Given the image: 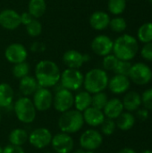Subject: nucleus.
Returning a JSON list of instances; mask_svg holds the SVG:
<instances>
[{"instance_id":"1","label":"nucleus","mask_w":152,"mask_h":153,"mask_svg":"<svg viewBox=\"0 0 152 153\" xmlns=\"http://www.w3.org/2000/svg\"><path fill=\"white\" fill-rule=\"evenodd\" d=\"M61 72L58 65L51 60H41L35 67V79L39 87L51 88L60 81Z\"/></svg>"},{"instance_id":"2","label":"nucleus","mask_w":152,"mask_h":153,"mask_svg":"<svg viewBox=\"0 0 152 153\" xmlns=\"http://www.w3.org/2000/svg\"><path fill=\"white\" fill-rule=\"evenodd\" d=\"M140 49L138 39L131 34H122L114 40L113 55L118 60L131 61L138 54Z\"/></svg>"},{"instance_id":"3","label":"nucleus","mask_w":152,"mask_h":153,"mask_svg":"<svg viewBox=\"0 0 152 153\" xmlns=\"http://www.w3.org/2000/svg\"><path fill=\"white\" fill-rule=\"evenodd\" d=\"M108 75L101 68H93L84 75L83 86L86 91L90 94L102 92L108 85Z\"/></svg>"},{"instance_id":"4","label":"nucleus","mask_w":152,"mask_h":153,"mask_svg":"<svg viewBox=\"0 0 152 153\" xmlns=\"http://www.w3.org/2000/svg\"><path fill=\"white\" fill-rule=\"evenodd\" d=\"M84 125L82 112L70 109L62 113L58 119V127L62 133L68 134L79 132Z\"/></svg>"},{"instance_id":"5","label":"nucleus","mask_w":152,"mask_h":153,"mask_svg":"<svg viewBox=\"0 0 152 153\" xmlns=\"http://www.w3.org/2000/svg\"><path fill=\"white\" fill-rule=\"evenodd\" d=\"M14 113L19 121L24 124H30L36 118L37 110L30 98L22 97L14 103Z\"/></svg>"},{"instance_id":"6","label":"nucleus","mask_w":152,"mask_h":153,"mask_svg":"<svg viewBox=\"0 0 152 153\" xmlns=\"http://www.w3.org/2000/svg\"><path fill=\"white\" fill-rule=\"evenodd\" d=\"M84 75L79 69L66 68L61 73L60 82L63 88L74 91H78L83 85Z\"/></svg>"},{"instance_id":"7","label":"nucleus","mask_w":152,"mask_h":153,"mask_svg":"<svg viewBox=\"0 0 152 153\" xmlns=\"http://www.w3.org/2000/svg\"><path fill=\"white\" fill-rule=\"evenodd\" d=\"M128 77L137 85H146L152 80V70L147 64L138 62L132 65Z\"/></svg>"},{"instance_id":"8","label":"nucleus","mask_w":152,"mask_h":153,"mask_svg":"<svg viewBox=\"0 0 152 153\" xmlns=\"http://www.w3.org/2000/svg\"><path fill=\"white\" fill-rule=\"evenodd\" d=\"M102 143V134L94 129H90L83 132L80 137V145L82 150L87 152H93L99 149Z\"/></svg>"},{"instance_id":"9","label":"nucleus","mask_w":152,"mask_h":153,"mask_svg":"<svg viewBox=\"0 0 152 153\" xmlns=\"http://www.w3.org/2000/svg\"><path fill=\"white\" fill-rule=\"evenodd\" d=\"M74 104V96L73 95L72 91L65 89L58 90L56 95L53 97V105L56 111L60 113H64L72 109Z\"/></svg>"},{"instance_id":"10","label":"nucleus","mask_w":152,"mask_h":153,"mask_svg":"<svg viewBox=\"0 0 152 153\" xmlns=\"http://www.w3.org/2000/svg\"><path fill=\"white\" fill-rule=\"evenodd\" d=\"M4 57L9 63L13 65L25 62L28 57V50L22 44L14 42L6 47Z\"/></svg>"},{"instance_id":"11","label":"nucleus","mask_w":152,"mask_h":153,"mask_svg":"<svg viewBox=\"0 0 152 153\" xmlns=\"http://www.w3.org/2000/svg\"><path fill=\"white\" fill-rule=\"evenodd\" d=\"M53 94L47 88L39 87L33 94V105L38 111H47L53 105Z\"/></svg>"},{"instance_id":"12","label":"nucleus","mask_w":152,"mask_h":153,"mask_svg":"<svg viewBox=\"0 0 152 153\" xmlns=\"http://www.w3.org/2000/svg\"><path fill=\"white\" fill-rule=\"evenodd\" d=\"M113 45L114 40H112L110 37L104 34H100L96 36L92 39L90 43V48L96 55L104 57L109 54H112Z\"/></svg>"},{"instance_id":"13","label":"nucleus","mask_w":152,"mask_h":153,"mask_svg":"<svg viewBox=\"0 0 152 153\" xmlns=\"http://www.w3.org/2000/svg\"><path fill=\"white\" fill-rule=\"evenodd\" d=\"M52 138L53 135L48 129L40 127L33 130L30 134L28 140L34 148L44 149L51 143Z\"/></svg>"},{"instance_id":"14","label":"nucleus","mask_w":152,"mask_h":153,"mask_svg":"<svg viewBox=\"0 0 152 153\" xmlns=\"http://www.w3.org/2000/svg\"><path fill=\"white\" fill-rule=\"evenodd\" d=\"M90 56L82 54L76 49H69L65 51L63 55V62L71 69H80L84 63L90 60Z\"/></svg>"},{"instance_id":"15","label":"nucleus","mask_w":152,"mask_h":153,"mask_svg":"<svg viewBox=\"0 0 152 153\" xmlns=\"http://www.w3.org/2000/svg\"><path fill=\"white\" fill-rule=\"evenodd\" d=\"M51 144L56 153H71L74 146L73 138L65 133H58L53 136Z\"/></svg>"},{"instance_id":"16","label":"nucleus","mask_w":152,"mask_h":153,"mask_svg":"<svg viewBox=\"0 0 152 153\" xmlns=\"http://www.w3.org/2000/svg\"><path fill=\"white\" fill-rule=\"evenodd\" d=\"M20 13L13 9H4L0 12V26L7 30H14L21 26Z\"/></svg>"},{"instance_id":"17","label":"nucleus","mask_w":152,"mask_h":153,"mask_svg":"<svg viewBox=\"0 0 152 153\" xmlns=\"http://www.w3.org/2000/svg\"><path fill=\"white\" fill-rule=\"evenodd\" d=\"M131 86V81L128 76L116 74L108 81V87L114 94H123L126 92Z\"/></svg>"},{"instance_id":"18","label":"nucleus","mask_w":152,"mask_h":153,"mask_svg":"<svg viewBox=\"0 0 152 153\" xmlns=\"http://www.w3.org/2000/svg\"><path fill=\"white\" fill-rule=\"evenodd\" d=\"M110 16L107 12L104 11H96L91 13L89 19L90 27L98 31H101L108 28L110 22Z\"/></svg>"},{"instance_id":"19","label":"nucleus","mask_w":152,"mask_h":153,"mask_svg":"<svg viewBox=\"0 0 152 153\" xmlns=\"http://www.w3.org/2000/svg\"><path fill=\"white\" fill-rule=\"evenodd\" d=\"M82 116L84 123H87L90 126L92 127L101 126L104 120L106 119L103 110L95 108L93 107H90L87 109H85L82 113Z\"/></svg>"},{"instance_id":"20","label":"nucleus","mask_w":152,"mask_h":153,"mask_svg":"<svg viewBox=\"0 0 152 153\" xmlns=\"http://www.w3.org/2000/svg\"><path fill=\"white\" fill-rule=\"evenodd\" d=\"M124 105L121 100L114 98L108 100L105 108H103V113L105 117L108 119H116L124 112Z\"/></svg>"},{"instance_id":"21","label":"nucleus","mask_w":152,"mask_h":153,"mask_svg":"<svg viewBox=\"0 0 152 153\" xmlns=\"http://www.w3.org/2000/svg\"><path fill=\"white\" fill-rule=\"evenodd\" d=\"M124 108L127 112H133L140 108L142 105V97L136 91H129L125 94L123 100Z\"/></svg>"},{"instance_id":"22","label":"nucleus","mask_w":152,"mask_h":153,"mask_svg":"<svg viewBox=\"0 0 152 153\" xmlns=\"http://www.w3.org/2000/svg\"><path fill=\"white\" fill-rule=\"evenodd\" d=\"M38 88H39V84L35 77L27 75L20 80L19 89L21 93L24 95V97L33 95L35 91L38 90Z\"/></svg>"},{"instance_id":"23","label":"nucleus","mask_w":152,"mask_h":153,"mask_svg":"<svg viewBox=\"0 0 152 153\" xmlns=\"http://www.w3.org/2000/svg\"><path fill=\"white\" fill-rule=\"evenodd\" d=\"M47 11L46 0H30L28 3V13L34 18L39 19Z\"/></svg>"},{"instance_id":"24","label":"nucleus","mask_w":152,"mask_h":153,"mask_svg":"<svg viewBox=\"0 0 152 153\" xmlns=\"http://www.w3.org/2000/svg\"><path fill=\"white\" fill-rule=\"evenodd\" d=\"M91 100H92V96L90 93H89L86 91H80L74 96L73 106L75 107L76 110L80 112H83L85 109L91 107Z\"/></svg>"},{"instance_id":"25","label":"nucleus","mask_w":152,"mask_h":153,"mask_svg":"<svg viewBox=\"0 0 152 153\" xmlns=\"http://www.w3.org/2000/svg\"><path fill=\"white\" fill-rule=\"evenodd\" d=\"M14 91L11 85L5 82L0 83V108H7L13 103Z\"/></svg>"},{"instance_id":"26","label":"nucleus","mask_w":152,"mask_h":153,"mask_svg":"<svg viewBox=\"0 0 152 153\" xmlns=\"http://www.w3.org/2000/svg\"><path fill=\"white\" fill-rule=\"evenodd\" d=\"M135 124V117L131 112H123L116 118V127H118L122 131H129L131 130Z\"/></svg>"},{"instance_id":"27","label":"nucleus","mask_w":152,"mask_h":153,"mask_svg":"<svg viewBox=\"0 0 152 153\" xmlns=\"http://www.w3.org/2000/svg\"><path fill=\"white\" fill-rule=\"evenodd\" d=\"M28 138H29V134L24 129L22 128L13 129L9 134L10 144L16 145V146L23 145L28 141Z\"/></svg>"},{"instance_id":"28","label":"nucleus","mask_w":152,"mask_h":153,"mask_svg":"<svg viewBox=\"0 0 152 153\" xmlns=\"http://www.w3.org/2000/svg\"><path fill=\"white\" fill-rule=\"evenodd\" d=\"M137 39L142 44L152 42V22H145L139 27Z\"/></svg>"},{"instance_id":"29","label":"nucleus","mask_w":152,"mask_h":153,"mask_svg":"<svg viewBox=\"0 0 152 153\" xmlns=\"http://www.w3.org/2000/svg\"><path fill=\"white\" fill-rule=\"evenodd\" d=\"M126 4V0H108V10L111 14L120 16L125 11Z\"/></svg>"},{"instance_id":"30","label":"nucleus","mask_w":152,"mask_h":153,"mask_svg":"<svg viewBox=\"0 0 152 153\" xmlns=\"http://www.w3.org/2000/svg\"><path fill=\"white\" fill-rule=\"evenodd\" d=\"M112 31L116 33H122L126 30L127 22L125 19L122 16H115L110 20L109 26H108Z\"/></svg>"},{"instance_id":"31","label":"nucleus","mask_w":152,"mask_h":153,"mask_svg":"<svg viewBox=\"0 0 152 153\" xmlns=\"http://www.w3.org/2000/svg\"><path fill=\"white\" fill-rule=\"evenodd\" d=\"M12 73H13V75L15 78L21 80L22 78L29 75V73H30V65L26 61L25 62L19 63V64H15L13 66Z\"/></svg>"},{"instance_id":"32","label":"nucleus","mask_w":152,"mask_h":153,"mask_svg":"<svg viewBox=\"0 0 152 153\" xmlns=\"http://www.w3.org/2000/svg\"><path fill=\"white\" fill-rule=\"evenodd\" d=\"M26 32L27 34L31 37V38H36L39 37L42 33V24L39 21V19H33L28 25L25 26Z\"/></svg>"},{"instance_id":"33","label":"nucleus","mask_w":152,"mask_h":153,"mask_svg":"<svg viewBox=\"0 0 152 153\" xmlns=\"http://www.w3.org/2000/svg\"><path fill=\"white\" fill-rule=\"evenodd\" d=\"M108 101V95L105 92H99V93H95L92 96V100H91V107L103 110V108H105L106 104Z\"/></svg>"},{"instance_id":"34","label":"nucleus","mask_w":152,"mask_h":153,"mask_svg":"<svg viewBox=\"0 0 152 153\" xmlns=\"http://www.w3.org/2000/svg\"><path fill=\"white\" fill-rule=\"evenodd\" d=\"M118 59L116 58V56L113 54H109L106 56L103 57L102 60V66H103V70L107 71H113L115 70L117 63H118Z\"/></svg>"},{"instance_id":"35","label":"nucleus","mask_w":152,"mask_h":153,"mask_svg":"<svg viewBox=\"0 0 152 153\" xmlns=\"http://www.w3.org/2000/svg\"><path fill=\"white\" fill-rule=\"evenodd\" d=\"M132 63L131 61H124V60H119L114 72L116 74H121V75H126L128 76L129 72L132 67Z\"/></svg>"},{"instance_id":"36","label":"nucleus","mask_w":152,"mask_h":153,"mask_svg":"<svg viewBox=\"0 0 152 153\" xmlns=\"http://www.w3.org/2000/svg\"><path fill=\"white\" fill-rule=\"evenodd\" d=\"M116 128V125L115 120L113 119H105L101 125V132L105 135H111L115 133Z\"/></svg>"},{"instance_id":"37","label":"nucleus","mask_w":152,"mask_h":153,"mask_svg":"<svg viewBox=\"0 0 152 153\" xmlns=\"http://www.w3.org/2000/svg\"><path fill=\"white\" fill-rule=\"evenodd\" d=\"M142 105L147 110H152V88L147 89L142 93Z\"/></svg>"},{"instance_id":"38","label":"nucleus","mask_w":152,"mask_h":153,"mask_svg":"<svg viewBox=\"0 0 152 153\" xmlns=\"http://www.w3.org/2000/svg\"><path fill=\"white\" fill-rule=\"evenodd\" d=\"M141 56L146 61L152 62V42L143 44L141 48Z\"/></svg>"},{"instance_id":"39","label":"nucleus","mask_w":152,"mask_h":153,"mask_svg":"<svg viewBox=\"0 0 152 153\" xmlns=\"http://www.w3.org/2000/svg\"><path fill=\"white\" fill-rule=\"evenodd\" d=\"M3 153H25L22 146L9 144L3 149Z\"/></svg>"},{"instance_id":"40","label":"nucleus","mask_w":152,"mask_h":153,"mask_svg":"<svg viewBox=\"0 0 152 153\" xmlns=\"http://www.w3.org/2000/svg\"><path fill=\"white\" fill-rule=\"evenodd\" d=\"M34 18L28 13V12H24L22 13H20V20H21V24L26 26L28 25Z\"/></svg>"},{"instance_id":"41","label":"nucleus","mask_w":152,"mask_h":153,"mask_svg":"<svg viewBox=\"0 0 152 153\" xmlns=\"http://www.w3.org/2000/svg\"><path fill=\"white\" fill-rule=\"evenodd\" d=\"M137 112H136V117L140 119V120H142V121H144V120H146V119H148L149 118V115H150V113H149V110H147L146 108H139L138 110H136Z\"/></svg>"},{"instance_id":"42","label":"nucleus","mask_w":152,"mask_h":153,"mask_svg":"<svg viewBox=\"0 0 152 153\" xmlns=\"http://www.w3.org/2000/svg\"><path fill=\"white\" fill-rule=\"evenodd\" d=\"M117 153H137L133 149L131 148H124L121 151H119Z\"/></svg>"},{"instance_id":"43","label":"nucleus","mask_w":152,"mask_h":153,"mask_svg":"<svg viewBox=\"0 0 152 153\" xmlns=\"http://www.w3.org/2000/svg\"><path fill=\"white\" fill-rule=\"evenodd\" d=\"M73 153H86V151H84V150H82V149H79V150L75 151Z\"/></svg>"},{"instance_id":"44","label":"nucleus","mask_w":152,"mask_h":153,"mask_svg":"<svg viewBox=\"0 0 152 153\" xmlns=\"http://www.w3.org/2000/svg\"><path fill=\"white\" fill-rule=\"evenodd\" d=\"M142 153H152L151 150H145V151H143Z\"/></svg>"},{"instance_id":"45","label":"nucleus","mask_w":152,"mask_h":153,"mask_svg":"<svg viewBox=\"0 0 152 153\" xmlns=\"http://www.w3.org/2000/svg\"><path fill=\"white\" fill-rule=\"evenodd\" d=\"M0 153H3V148L1 147V145H0Z\"/></svg>"},{"instance_id":"46","label":"nucleus","mask_w":152,"mask_h":153,"mask_svg":"<svg viewBox=\"0 0 152 153\" xmlns=\"http://www.w3.org/2000/svg\"><path fill=\"white\" fill-rule=\"evenodd\" d=\"M1 120H2V116H1V113H0V122H1Z\"/></svg>"},{"instance_id":"47","label":"nucleus","mask_w":152,"mask_h":153,"mask_svg":"<svg viewBox=\"0 0 152 153\" xmlns=\"http://www.w3.org/2000/svg\"><path fill=\"white\" fill-rule=\"evenodd\" d=\"M149 2H150V3L152 4V0H149Z\"/></svg>"}]
</instances>
